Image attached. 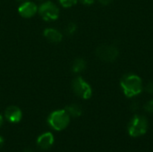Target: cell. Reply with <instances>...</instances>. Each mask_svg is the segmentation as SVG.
<instances>
[{
	"instance_id": "obj_10",
	"label": "cell",
	"mask_w": 153,
	"mask_h": 152,
	"mask_svg": "<svg viewBox=\"0 0 153 152\" xmlns=\"http://www.w3.org/2000/svg\"><path fill=\"white\" fill-rule=\"evenodd\" d=\"M43 34H44L45 38L48 41H50L52 43H58L63 39L62 33L59 30H57L56 29H53V28H48V29H46L44 30V33Z\"/></svg>"
},
{
	"instance_id": "obj_20",
	"label": "cell",
	"mask_w": 153,
	"mask_h": 152,
	"mask_svg": "<svg viewBox=\"0 0 153 152\" xmlns=\"http://www.w3.org/2000/svg\"><path fill=\"white\" fill-rule=\"evenodd\" d=\"M3 144H4V139L0 136V149L2 148V146H3Z\"/></svg>"
},
{
	"instance_id": "obj_5",
	"label": "cell",
	"mask_w": 153,
	"mask_h": 152,
	"mask_svg": "<svg viewBox=\"0 0 153 152\" xmlns=\"http://www.w3.org/2000/svg\"><path fill=\"white\" fill-rule=\"evenodd\" d=\"M72 89L78 97L83 99H89L92 95L91 85L82 77H77L73 81Z\"/></svg>"
},
{
	"instance_id": "obj_7",
	"label": "cell",
	"mask_w": 153,
	"mask_h": 152,
	"mask_svg": "<svg viewBox=\"0 0 153 152\" xmlns=\"http://www.w3.org/2000/svg\"><path fill=\"white\" fill-rule=\"evenodd\" d=\"M19 13L24 17V18H30L33 15H35V13L38 11V7L36 5V4H34L33 2L30 1H26L22 4H21V5L19 6Z\"/></svg>"
},
{
	"instance_id": "obj_14",
	"label": "cell",
	"mask_w": 153,
	"mask_h": 152,
	"mask_svg": "<svg viewBox=\"0 0 153 152\" xmlns=\"http://www.w3.org/2000/svg\"><path fill=\"white\" fill-rule=\"evenodd\" d=\"M77 2H78V0H59V3L64 7H71V6L74 5Z\"/></svg>"
},
{
	"instance_id": "obj_8",
	"label": "cell",
	"mask_w": 153,
	"mask_h": 152,
	"mask_svg": "<svg viewBox=\"0 0 153 152\" xmlns=\"http://www.w3.org/2000/svg\"><path fill=\"white\" fill-rule=\"evenodd\" d=\"M5 118L11 123H18L21 121L22 114L21 109L15 106H10L6 108L4 112Z\"/></svg>"
},
{
	"instance_id": "obj_19",
	"label": "cell",
	"mask_w": 153,
	"mask_h": 152,
	"mask_svg": "<svg viewBox=\"0 0 153 152\" xmlns=\"http://www.w3.org/2000/svg\"><path fill=\"white\" fill-rule=\"evenodd\" d=\"M99 2L103 5H108L112 2V0H99Z\"/></svg>"
},
{
	"instance_id": "obj_17",
	"label": "cell",
	"mask_w": 153,
	"mask_h": 152,
	"mask_svg": "<svg viewBox=\"0 0 153 152\" xmlns=\"http://www.w3.org/2000/svg\"><path fill=\"white\" fill-rule=\"evenodd\" d=\"M139 103L137 102V101H134L133 103H131V106H130V108H131V110H133V111H136V110H138V108H139Z\"/></svg>"
},
{
	"instance_id": "obj_9",
	"label": "cell",
	"mask_w": 153,
	"mask_h": 152,
	"mask_svg": "<svg viewBox=\"0 0 153 152\" xmlns=\"http://www.w3.org/2000/svg\"><path fill=\"white\" fill-rule=\"evenodd\" d=\"M54 143V136L51 133H45L37 139V145L39 149L46 151L51 148Z\"/></svg>"
},
{
	"instance_id": "obj_4",
	"label": "cell",
	"mask_w": 153,
	"mask_h": 152,
	"mask_svg": "<svg viewBox=\"0 0 153 152\" xmlns=\"http://www.w3.org/2000/svg\"><path fill=\"white\" fill-rule=\"evenodd\" d=\"M96 56L104 62H114L119 56V50L113 45H101L96 49Z\"/></svg>"
},
{
	"instance_id": "obj_12",
	"label": "cell",
	"mask_w": 153,
	"mask_h": 152,
	"mask_svg": "<svg viewBox=\"0 0 153 152\" xmlns=\"http://www.w3.org/2000/svg\"><path fill=\"white\" fill-rule=\"evenodd\" d=\"M86 68V62L83 58H77L74 60V64H73V66H72V69L74 73H81L82 71H84Z\"/></svg>"
},
{
	"instance_id": "obj_22",
	"label": "cell",
	"mask_w": 153,
	"mask_h": 152,
	"mask_svg": "<svg viewBox=\"0 0 153 152\" xmlns=\"http://www.w3.org/2000/svg\"><path fill=\"white\" fill-rule=\"evenodd\" d=\"M23 152H33V151L31 149H26V150L23 151Z\"/></svg>"
},
{
	"instance_id": "obj_3",
	"label": "cell",
	"mask_w": 153,
	"mask_h": 152,
	"mask_svg": "<svg viewBox=\"0 0 153 152\" xmlns=\"http://www.w3.org/2000/svg\"><path fill=\"white\" fill-rule=\"evenodd\" d=\"M148 130V120L145 116L135 115L129 122L128 133L132 137H139L146 133Z\"/></svg>"
},
{
	"instance_id": "obj_11",
	"label": "cell",
	"mask_w": 153,
	"mask_h": 152,
	"mask_svg": "<svg viewBox=\"0 0 153 152\" xmlns=\"http://www.w3.org/2000/svg\"><path fill=\"white\" fill-rule=\"evenodd\" d=\"M68 115L72 117H79L82 114V108L78 104H71L65 108Z\"/></svg>"
},
{
	"instance_id": "obj_18",
	"label": "cell",
	"mask_w": 153,
	"mask_h": 152,
	"mask_svg": "<svg viewBox=\"0 0 153 152\" xmlns=\"http://www.w3.org/2000/svg\"><path fill=\"white\" fill-rule=\"evenodd\" d=\"M82 4H85V5H91L94 3L95 0H80Z\"/></svg>"
},
{
	"instance_id": "obj_15",
	"label": "cell",
	"mask_w": 153,
	"mask_h": 152,
	"mask_svg": "<svg viewBox=\"0 0 153 152\" xmlns=\"http://www.w3.org/2000/svg\"><path fill=\"white\" fill-rule=\"evenodd\" d=\"M143 108L146 112H148L150 114H153V99H151L147 103H145Z\"/></svg>"
},
{
	"instance_id": "obj_1",
	"label": "cell",
	"mask_w": 153,
	"mask_h": 152,
	"mask_svg": "<svg viewBox=\"0 0 153 152\" xmlns=\"http://www.w3.org/2000/svg\"><path fill=\"white\" fill-rule=\"evenodd\" d=\"M121 89L127 98H134L138 96L143 90V82L140 76L129 73H126L120 80Z\"/></svg>"
},
{
	"instance_id": "obj_6",
	"label": "cell",
	"mask_w": 153,
	"mask_h": 152,
	"mask_svg": "<svg viewBox=\"0 0 153 152\" xmlns=\"http://www.w3.org/2000/svg\"><path fill=\"white\" fill-rule=\"evenodd\" d=\"M39 13L40 16L43 18V20L53 21L58 18L59 9L54 3L50 1H47V2H44L42 4H40L39 8Z\"/></svg>"
},
{
	"instance_id": "obj_21",
	"label": "cell",
	"mask_w": 153,
	"mask_h": 152,
	"mask_svg": "<svg viewBox=\"0 0 153 152\" xmlns=\"http://www.w3.org/2000/svg\"><path fill=\"white\" fill-rule=\"evenodd\" d=\"M3 123H4V119H3V116H2L0 115V127L2 126Z\"/></svg>"
},
{
	"instance_id": "obj_16",
	"label": "cell",
	"mask_w": 153,
	"mask_h": 152,
	"mask_svg": "<svg viewBox=\"0 0 153 152\" xmlns=\"http://www.w3.org/2000/svg\"><path fill=\"white\" fill-rule=\"evenodd\" d=\"M145 90H146L148 93H150V94H153V81L152 82H150L146 85Z\"/></svg>"
},
{
	"instance_id": "obj_13",
	"label": "cell",
	"mask_w": 153,
	"mask_h": 152,
	"mask_svg": "<svg viewBox=\"0 0 153 152\" xmlns=\"http://www.w3.org/2000/svg\"><path fill=\"white\" fill-rule=\"evenodd\" d=\"M76 29H77L76 24H75V23H74V22H70V23L66 26L65 32H66V34H67V35L72 36V35H74V32L76 31Z\"/></svg>"
},
{
	"instance_id": "obj_2",
	"label": "cell",
	"mask_w": 153,
	"mask_h": 152,
	"mask_svg": "<svg viewBox=\"0 0 153 152\" xmlns=\"http://www.w3.org/2000/svg\"><path fill=\"white\" fill-rule=\"evenodd\" d=\"M50 127L56 131H62L67 127L70 123V116L65 109L56 110L50 114L48 119Z\"/></svg>"
},
{
	"instance_id": "obj_23",
	"label": "cell",
	"mask_w": 153,
	"mask_h": 152,
	"mask_svg": "<svg viewBox=\"0 0 153 152\" xmlns=\"http://www.w3.org/2000/svg\"><path fill=\"white\" fill-rule=\"evenodd\" d=\"M39 1H42V0H39Z\"/></svg>"
}]
</instances>
